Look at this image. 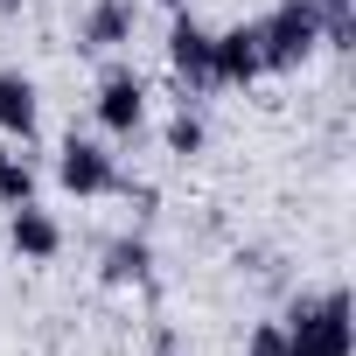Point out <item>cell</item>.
<instances>
[{"instance_id": "cell-15", "label": "cell", "mask_w": 356, "mask_h": 356, "mask_svg": "<svg viewBox=\"0 0 356 356\" xmlns=\"http://www.w3.org/2000/svg\"><path fill=\"white\" fill-rule=\"evenodd\" d=\"M168 8H182V0H168Z\"/></svg>"}, {"instance_id": "cell-1", "label": "cell", "mask_w": 356, "mask_h": 356, "mask_svg": "<svg viewBox=\"0 0 356 356\" xmlns=\"http://www.w3.org/2000/svg\"><path fill=\"white\" fill-rule=\"evenodd\" d=\"M293 356H349L356 349V321H349V293L328 286L314 300H293V314L280 321Z\"/></svg>"}, {"instance_id": "cell-14", "label": "cell", "mask_w": 356, "mask_h": 356, "mask_svg": "<svg viewBox=\"0 0 356 356\" xmlns=\"http://www.w3.org/2000/svg\"><path fill=\"white\" fill-rule=\"evenodd\" d=\"M154 356H182V349H175V335H168V328L154 335Z\"/></svg>"}, {"instance_id": "cell-9", "label": "cell", "mask_w": 356, "mask_h": 356, "mask_svg": "<svg viewBox=\"0 0 356 356\" xmlns=\"http://www.w3.org/2000/svg\"><path fill=\"white\" fill-rule=\"evenodd\" d=\"M133 22H140V8H133V0H98V8L77 22V49L112 56L119 42H133Z\"/></svg>"}, {"instance_id": "cell-13", "label": "cell", "mask_w": 356, "mask_h": 356, "mask_svg": "<svg viewBox=\"0 0 356 356\" xmlns=\"http://www.w3.org/2000/svg\"><path fill=\"white\" fill-rule=\"evenodd\" d=\"M245 356H293V349H286V328H280V321H259V328L245 335Z\"/></svg>"}, {"instance_id": "cell-6", "label": "cell", "mask_w": 356, "mask_h": 356, "mask_svg": "<svg viewBox=\"0 0 356 356\" xmlns=\"http://www.w3.org/2000/svg\"><path fill=\"white\" fill-rule=\"evenodd\" d=\"M210 77H217V84H259V77H266V56H259V29H252V22L217 35V49H210Z\"/></svg>"}, {"instance_id": "cell-8", "label": "cell", "mask_w": 356, "mask_h": 356, "mask_svg": "<svg viewBox=\"0 0 356 356\" xmlns=\"http://www.w3.org/2000/svg\"><path fill=\"white\" fill-rule=\"evenodd\" d=\"M42 126V98H35V77L22 70H0V133H8L15 147H29Z\"/></svg>"}, {"instance_id": "cell-12", "label": "cell", "mask_w": 356, "mask_h": 356, "mask_svg": "<svg viewBox=\"0 0 356 356\" xmlns=\"http://www.w3.org/2000/svg\"><path fill=\"white\" fill-rule=\"evenodd\" d=\"M203 140H210V133H203V119H196L189 105L175 112V119H168V154H182V161H196V154H203Z\"/></svg>"}, {"instance_id": "cell-11", "label": "cell", "mask_w": 356, "mask_h": 356, "mask_svg": "<svg viewBox=\"0 0 356 356\" xmlns=\"http://www.w3.org/2000/svg\"><path fill=\"white\" fill-rule=\"evenodd\" d=\"M35 203V161L15 147V154H0V210H22Z\"/></svg>"}, {"instance_id": "cell-7", "label": "cell", "mask_w": 356, "mask_h": 356, "mask_svg": "<svg viewBox=\"0 0 356 356\" xmlns=\"http://www.w3.org/2000/svg\"><path fill=\"white\" fill-rule=\"evenodd\" d=\"M8 245H15L29 266H49V259L63 252V224H56L42 203H22V210H8Z\"/></svg>"}, {"instance_id": "cell-10", "label": "cell", "mask_w": 356, "mask_h": 356, "mask_svg": "<svg viewBox=\"0 0 356 356\" xmlns=\"http://www.w3.org/2000/svg\"><path fill=\"white\" fill-rule=\"evenodd\" d=\"M147 273H154V245H147V238L105 245V286H140Z\"/></svg>"}, {"instance_id": "cell-2", "label": "cell", "mask_w": 356, "mask_h": 356, "mask_svg": "<svg viewBox=\"0 0 356 356\" xmlns=\"http://www.w3.org/2000/svg\"><path fill=\"white\" fill-rule=\"evenodd\" d=\"M252 29H259L266 70H300V63L321 49V15H314V0H280V8H273L266 22H252Z\"/></svg>"}, {"instance_id": "cell-5", "label": "cell", "mask_w": 356, "mask_h": 356, "mask_svg": "<svg viewBox=\"0 0 356 356\" xmlns=\"http://www.w3.org/2000/svg\"><path fill=\"white\" fill-rule=\"evenodd\" d=\"M210 49H217V35H210L196 15L175 8V29H168V63H175V77H189V84H217V77H210Z\"/></svg>"}, {"instance_id": "cell-3", "label": "cell", "mask_w": 356, "mask_h": 356, "mask_svg": "<svg viewBox=\"0 0 356 356\" xmlns=\"http://www.w3.org/2000/svg\"><path fill=\"white\" fill-rule=\"evenodd\" d=\"M98 126L119 133V140H133V133L147 126V84H140V70L112 63V70L98 77Z\"/></svg>"}, {"instance_id": "cell-4", "label": "cell", "mask_w": 356, "mask_h": 356, "mask_svg": "<svg viewBox=\"0 0 356 356\" xmlns=\"http://www.w3.org/2000/svg\"><path fill=\"white\" fill-rule=\"evenodd\" d=\"M56 182H63L70 196H112V189H119V161H112L98 140H63Z\"/></svg>"}]
</instances>
